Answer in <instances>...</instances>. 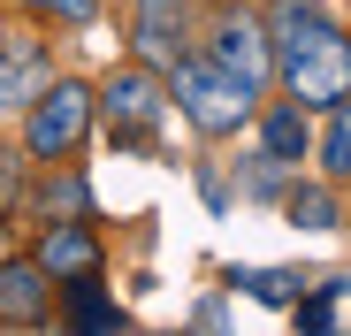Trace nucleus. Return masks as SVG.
<instances>
[{"mask_svg": "<svg viewBox=\"0 0 351 336\" xmlns=\"http://www.w3.org/2000/svg\"><path fill=\"white\" fill-rule=\"evenodd\" d=\"M176 107L206 138H229V130L252 123V84H237L221 62H176Z\"/></svg>", "mask_w": 351, "mask_h": 336, "instance_id": "obj_1", "label": "nucleus"}, {"mask_svg": "<svg viewBox=\"0 0 351 336\" xmlns=\"http://www.w3.org/2000/svg\"><path fill=\"white\" fill-rule=\"evenodd\" d=\"M282 84H290L298 107H336V99H351V38L336 31V38H321V46H306V53H282Z\"/></svg>", "mask_w": 351, "mask_h": 336, "instance_id": "obj_2", "label": "nucleus"}, {"mask_svg": "<svg viewBox=\"0 0 351 336\" xmlns=\"http://www.w3.org/2000/svg\"><path fill=\"white\" fill-rule=\"evenodd\" d=\"M84 123H92V92L84 84H46L38 92V107H31V153H69L77 138H84Z\"/></svg>", "mask_w": 351, "mask_h": 336, "instance_id": "obj_3", "label": "nucleus"}, {"mask_svg": "<svg viewBox=\"0 0 351 336\" xmlns=\"http://www.w3.org/2000/svg\"><path fill=\"white\" fill-rule=\"evenodd\" d=\"M99 115H107V130H114V138H145V130H153V115H160V84H153L145 69H114V77H107V92H99Z\"/></svg>", "mask_w": 351, "mask_h": 336, "instance_id": "obj_4", "label": "nucleus"}, {"mask_svg": "<svg viewBox=\"0 0 351 336\" xmlns=\"http://www.w3.org/2000/svg\"><path fill=\"white\" fill-rule=\"evenodd\" d=\"M214 62L237 77V84H267V38H260V23H245V16H229L221 31H214Z\"/></svg>", "mask_w": 351, "mask_h": 336, "instance_id": "obj_5", "label": "nucleus"}, {"mask_svg": "<svg viewBox=\"0 0 351 336\" xmlns=\"http://www.w3.org/2000/svg\"><path fill=\"white\" fill-rule=\"evenodd\" d=\"M138 46H145V62H184V0H138Z\"/></svg>", "mask_w": 351, "mask_h": 336, "instance_id": "obj_6", "label": "nucleus"}, {"mask_svg": "<svg viewBox=\"0 0 351 336\" xmlns=\"http://www.w3.org/2000/svg\"><path fill=\"white\" fill-rule=\"evenodd\" d=\"M38 260H46V275H92L99 267V245H92V230H77V221H53L46 245H38Z\"/></svg>", "mask_w": 351, "mask_h": 336, "instance_id": "obj_7", "label": "nucleus"}, {"mask_svg": "<svg viewBox=\"0 0 351 336\" xmlns=\"http://www.w3.org/2000/svg\"><path fill=\"white\" fill-rule=\"evenodd\" d=\"M275 46L282 53H306V46H321V38H336V23L321 16V8H306V0H275Z\"/></svg>", "mask_w": 351, "mask_h": 336, "instance_id": "obj_8", "label": "nucleus"}, {"mask_svg": "<svg viewBox=\"0 0 351 336\" xmlns=\"http://www.w3.org/2000/svg\"><path fill=\"white\" fill-rule=\"evenodd\" d=\"M38 275H46V260H8V267H0V313H8V321H31L46 306Z\"/></svg>", "mask_w": 351, "mask_h": 336, "instance_id": "obj_9", "label": "nucleus"}, {"mask_svg": "<svg viewBox=\"0 0 351 336\" xmlns=\"http://www.w3.org/2000/svg\"><path fill=\"white\" fill-rule=\"evenodd\" d=\"M229 283H245V291L267 298V306H298V298H306V275H290V267H237Z\"/></svg>", "mask_w": 351, "mask_h": 336, "instance_id": "obj_10", "label": "nucleus"}, {"mask_svg": "<svg viewBox=\"0 0 351 336\" xmlns=\"http://www.w3.org/2000/svg\"><path fill=\"white\" fill-rule=\"evenodd\" d=\"M260 138H267V160H298V153H306V107H298V99L275 107Z\"/></svg>", "mask_w": 351, "mask_h": 336, "instance_id": "obj_11", "label": "nucleus"}, {"mask_svg": "<svg viewBox=\"0 0 351 336\" xmlns=\"http://www.w3.org/2000/svg\"><path fill=\"white\" fill-rule=\"evenodd\" d=\"M31 84H38V46H31V38H8V77H0V99H8V107H31Z\"/></svg>", "mask_w": 351, "mask_h": 336, "instance_id": "obj_12", "label": "nucleus"}, {"mask_svg": "<svg viewBox=\"0 0 351 336\" xmlns=\"http://www.w3.org/2000/svg\"><path fill=\"white\" fill-rule=\"evenodd\" d=\"M321 168L328 176H351V107H328V130H321Z\"/></svg>", "mask_w": 351, "mask_h": 336, "instance_id": "obj_13", "label": "nucleus"}, {"mask_svg": "<svg viewBox=\"0 0 351 336\" xmlns=\"http://www.w3.org/2000/svg\"><path fill=\"white\" fill-rule=\"evenodd\" d=\"M69 313H77V328H123V306H107L92 283H69Z\"/></svg>", "mask_w": 351, "mask_h": 336, "instance_id": "obj_14", "label": "nucleus"}, {"mask_svg": "<svg viewBox=\"0 0 351 336\" xmlns=\"http://www.w3.org/2000/svg\"><path fill=\"white\" fill-rule=\"evenodd\" d=\"M290 214H298L306 230H336V199H328L321 184H306V191H290Z\"/></svg>", "mask_w": 351, "mask_h": 336, "instance_id": "obj_15", "label": "nucleus"}, {"mask_svg": "<svg viewBox=\"0 0 351 336\" xmlns=\"http://www.w3.org/2000/svg\"><path fill=\"white\" fill-rule=\"evenodd\" d=\"M38 8H53V16H69V23H84V16L99 8V0H38Z\"/></svg>", "mask_w": 351, "mask_h": 336, "instance_id": "obj_16", "label": "nucleus"}]
</instances>
